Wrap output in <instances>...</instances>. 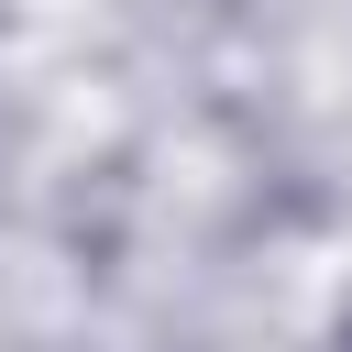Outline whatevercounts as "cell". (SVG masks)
<instances>
[{"instance_id":"6da1fadb","label":"cell","mask_w":352,"mask_h":352,"mask_svg":"<svg viewBox=\"0 0 352 352\" xmlns=\"http://www.w3.org/2000/svg\"><path fill=\"white\" fill-rule=\"evenodd\" d=\"M341 352H352V341H341Z\"/></svg>"}]
</instances>
